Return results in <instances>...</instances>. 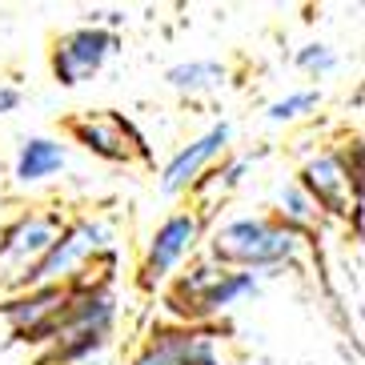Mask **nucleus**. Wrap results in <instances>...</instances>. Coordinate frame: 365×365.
Here are the masks:
<instances>
[{
    "label": "nucleus",
    "instance_id": "nucleus-1",
    "mask_svg": "<svg viewBox=\"0 0 365 365\" xmlns=\"http://www.w3.org/2000/svg\"><path fill=\"white\" fill-rule=\"evenodd\" d=\"M301 253H305V233L281 225L273 213L229 217L205 233L201 245L205 261H213L221 269H237V273H253V277L297 265Z\"/></svg>",
    "mask_w": 365,
    "mask_h": 365
},
{
    "label": "nucleus",
    "instance_id": "nucleus-11",
    "mask_svg": "<svg viewBox=\"0 0 365 365\" xmlns=\"http://www.w3.org/2000/svg\"><path fill=\"white\" fill-rule=\"evenodd\" d=\"M68 285H36V289H16L9 297H0V317L12 325V333L29 345H48L53 341L56 322L65 317Z\"/></svg>",
    "mask_w": 365,
    "mask_h": 365
},
{
    "label": "nucleus",
    "instance_id": "nucleus-2",
    "mask_svg": "<svg viewBox=\"0 0 365 365\" xmlns=\"http://www.w3.org/2000/svg\"><path fill=\"white\" fill-rule=\"evenodd\" d=\"M161 293H165V309H169V317L177 325H213L221 313H229L245 297H257L261 277L237 273V269H221L213 261L197 257Z\"/></svg>",
    "mask_w": 365,
    "mask_h": 365
},
{
    "label": "nucleus",
    "instance_id": "nucleus-9",
    "mask_svg": "<svg viewBox=\"0 0 365 365\" xmlns=\"http://www.w3.org/2000/svg\"><path fill=\"white\" fill-rule=\"evenodd\" d=\"M133 365H225V354L213 325L165 322L145 337Z\"/></svg>",
    "mask_w": 365,
    "mask_h": 365
},
{
    "label": "nucleus",
    "instance_id": "nucleus-8",
    "mask_svg": "<svg viewBox=\"0 0 365 365\" xmlns=\"http://www.w3.org/2000/svg\"><path fill=\"white\" fill-rule=\"evenodd\" d=\"M68 217L61 209H29V213L12 217L0 229V269H4V289H12V281L29 273L36 261L48 253V245L56 241V233L65 229Z\"/></svg>",
    "mask_w": 365,
    "mask_h": 365
},
{
    "label": "nucleus",
    "instance_id": "nucleus-18",
    "mask_svg": "<svg viewBox=\"0 0 365 365\" xmlns=\"http://www.w3.org/2000/svg\"><path fill=\"white\" fill-rule=\"evenodd\" d=\"M21 105H24L21 85H12L9 76H0V117H9V113H16Z\"/></svg>",
    "mask_w": 365,
    "mask_h": 365
},
{
    "label": "nucleus",
    "instance_id": "nucleus-6",
    "mask_svg": "<svg viewBox=\"0 0 365 365\" xmlns=\"http://www.w3.org/2000/svg\"><path fill=\"white\" fill-rule=\"evenodd\" d=\"M297 189L313 201L317 213L349 217L354 221V233L361 237V193L349 185V173H345V161H341V149L337 145H325V149L309 153L301 161Z\"/></svg>",
    "mask_w": 365,
    "mask_h": 365
},
{
    "label": "nucleus",
    "instance_id": "nucleus-14",
    "mask_svg": "<svg viewBox=\"0 0 365 365\" xmlns=\"http://www.w3.org/2000/svg\"><path fill=\"white\" fill-rule=\"evenodd\" d=\"M165 85L181 97H213L229 85V65L217 56H197V61H177L165 68Z\"/></svg>",
    "mask_w": 365,
    "mask_h": 365
},
{
    "label": "nucleus",
    "instance_id": "nucleus-7",
    "mask_svg": "<svg viewBox=\"0 0 365 365\" xmlns=\"http://www.w3.org/2000/svg\"><path fill=\"white\" fill-rule=\"evenodd\" d=\"M120 36L101 29V24H81V29H68L53 41L48 48V68H53V81L61 88H76L93 81L101 68L117 56Z\"/></svg>",
    "mask_w": 365,
    "mask_h": 365
},
{
    "label": "nucleus",
    "instance_id": "nucleus-13",
    "mask_svg": "<svg viewBox=\"0 0 365 365\" xmlns=\"http://www.w3.org/2000/svg\"><path fill=\"white\" fill-rule=\"evenodd\" d=\"M261 157H265V149H261V153H233V157L225 153V157H221V161H217L213 169L193 185V193H189V197H193V209L209 217V209H213L217 201H225L229 193H237V189L245 185V177L257 169Z\"/></svg>",
    "mask_w": 365,
    "mask_h": 365
},
{
    "label": "nucleus",
    "instance_id": "nucleus-17",
    "mask_svg": "<svg viewBox=\"0 0 365 365\" xmlns=\"http://www.w3.org/2000/svg\"><path fill=\"white\" fill-rule=\"evenodd\" d=\"M337 65H341V56L333 53L325 41H309V44H301L297 53H293V68L305 76H313V81H325V76L337 73Z\"/></svg>",
    "mask_w": 365,
    "mask_h": 365
},
{
    "label": "nucleus",
    "instance_id": "nucleus-12",
    "mask_svg": "<svg viewBox=\"0 0 365 365\" xmlns=\"http://www.w3.org/2000/svg\"><path fill=\"white\" fill-rule=\"evenodd\" d=\"M68 169V145L61 137H44L33 133L24 137L12 153V185L16 189H36V185L56 181Z\"/></svg>",
    "mask_w": 365,
    "mask_h": 365
},
{
    "label": "nucleus",
    "instance_id": "nucleus-16",
    "mask_svg": "<svg viewBox=\"0 0 365 365\" xmlns=\"http://www.w3.org/2000/svg\"><path fill=\"white\" fill-rule=\"evenodd\" d=\"M317 108H322V88H293L265 108V120L269 125H297V120L313 117Z\"/></svg>",
    "mask_w": 365,
    "mask_h": 365
},
{
    "label": "nucleus",
    "instance_id": "nucleus-4",
    "mask_svg": "<svg viewBox=\"0 0 365 365\" xmlns=\"http://www.w3.org/2000/svg\"><path fill=\"white\" fill-rule=\"evenodd\" d=\"M205 233H209V217L197 213L193 205L169 213L145 241V253H140V265H137V285L145 293H161L201 253Z\"/></svg>",
    "mask_w": 365,
    "mask_h": 365
},
{
    "label": "nucleus",
    "instance_id": "nucleus-15",
    "mask_svg": "<svg viewBox=\"0 0 365 365\" xmlns=\"http://www.w3.org/2000/svg\"><path fill=\"white\" fill-rule=\"evenodd\" d=\"M273 217H277L281 225L297 229V233L309 237V229L317 225V209H313V201L297 189V181H281L277 189H273Z\"/></svg>",
    "mask_w": 365,
    "mask_h": 365
},
{
    "label": "nucleus",
    "instance_id": "nucleus-3",
    "mask_svg": "<svg viewBox=\"0 0 365 365\" xmlns=\"http://www.w3.org/2000/svg\"><path fill=\"white\" fill-rule=\"evenodd\" d=\"M113 241H117V233H113V225H108L105 217H73V221H65V229L56 233L48 253H44L29 273H21V277L12 281V293L36 289V285H73V281L85 277L105 253H113Z\"/></svg>",
    "mask_w": 365,
    "mask_h": 365
},
{
    "label": "nucleus",
    "instance_id": "nucleus-10",
    "mask_svg": "<svg viewBox=\"0 0 365 365\" xmlns=\"http://www.w3.org/2000/svg\"><path fill=\"white\" fill-rule=\"evenodd\" d=\"M229 145H233V125H229V120H213L201 137H193L189 145H181V149L161 165L157 189H161L165 197H189L193 185L229 153Z\"/></svg>",
    "mask_w": 365,
    "mask_h": 365
},
{
    "label": "nucleus",
    "instance_id": "nucleus-5",
    "mask_svg": "<svg viewBox=\"0 0 365 365\" xmlns=\"http://www.w3.org/2000/svg\"><path fill=\"white\" fill-rule=\"evenodd\" d=\"M68 137L85 153H93L97 161L108 165H153L149 140L133 125L125 113L101 108V113H85V117L68 120Z\"/></svg>",
    "mask_w": 365,
    "mask_h": 365
}]
</instances>
